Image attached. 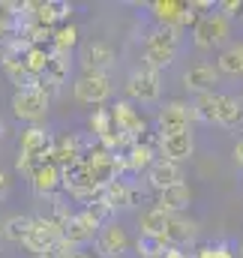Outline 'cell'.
<instances>
[{
	"label": "cell",
	"instance_id": "obj_17",
	"mask_svg": "<svg viewBox=\"0 0 243 258\" xmlns=\"http://www.w3.org/2000/svg\"><path fill=\"white\" fill-rule=\"evenodd\" d=\"M192 150H195V141H192V132H189V129H186V132H177V135L159 138V153H162V159H168V162H177V165H180L183 159L192 156Z\"/></svg>",
	"mask_w": 243,
	"mask_h": 258
},
{
	"label": "cell",
	"instance_id": "obj_35",
	"mask_svg": "<svg viewBox=\"0 0 243 258\" xmlns=\"http://www.w3.org/2000/svg\"><path fill=\"white\" fill-rule=\"evenodd\" d=\"M231 156H234V162H237V165H243V138L234 144V153H231Z\"/></svg>",
	"mask_w": 243,
	"mask_h": 258
},
{
	"label": "cell",
	"instance_id": "obj_22",
	"mask_svg": "<svg viewBox=\"0 0 243 258\" xmlns=\"http://www.w3.org/2000/svg\"><path fill=\"white\" fill-rule=\"evenodd\" d=\"M219 99H222V93H216V90H210V93H198L195 102L189 105V108H192V117L201 120V123H216Z\"/></svg>",
	"mask_w": 243,
	"mask_h": 258
},
{
	"label": "cell",
	"instance_id": "obj_16",
	"mask_svg": "<svg viewBox=\"0 0 243 258\" xmlns=\"http://www.w3.org/2000/svg\"><path fill=\"white\" fill-rule=\"evenodd\" d=\"M219 72H216V66L210 63H195L186 69V75H183V84H186V90H192V93H210V90H216V84H219Z\"/></svg>",
	"mask_w": 243,
	"mask_h": 258
},
{
	"label": "cell",
	"instance_id": "obj_6",
	"mask_svg": "<svg viewBox=\"0 0 243 258\" xmlns=\"http://www.w3.org/2000/svg\"><path fill=\"white\" fill-rule=\"evenodd\" d=\"M192 120H195V117H192L189 102H183V99H171V102H165V105L159 108V114H156L159 138H165V135H177V132H186Z\"/></svg>",
	"mask_w": 243,
	"mask_h": 258
},
{
	"label": "cell",
	"instance_id": "obj_34",
	"mask_svg": "<svg viewBox=\"0 0 243 258\" xmlns=\"http://www.w3.org/2000/svg\"><path fill=\"white\" fill-rule=\"evenodd\" d=\"M9 195V174L6 171H0V201Z\"/></svg>",
	"mask_w": 243,
	"mask_h": 258
},
{
	"label": "cell",
	"instance_id": "obj_29",
	"mask_svg": "<svg viewBox=\"0 0 243 258\" xmlns=\"http://www.w3.org/2000/svg\"><path fill=\"white\" fill-rule=\"evenodd\" d=\"M48 54H51V51H45L42 45H30V48L21 54V63H24V69H27L30 75L39 78V75L45 72V66H48Z\"/></svg>",
	"mask_w": 243,
	"mask_h": 258
},
{
	"label": "cell",
	"instance_id": "obj_14",
	"mask_svg": "<svg viewBox=\"0 0 243 258\" xmlns=\"http://www.w3.org/2000/svg\"><path fill=\"white\" fill-rule=\"evenodd\" d=\"M84 156V147H81V138L78 135H60V138H54V144H51V153H48V162L54 165V168H69V165H75L78 159Z\"/></svg>",
	"mask_w": 243,
	"mask_h": 258
},
{
	"label": "cell",
	"instance_id": "obj_21",
	"mask_svg": "<svg viewBox=\"0 0 243 258\" xmlns=\"http://www.w3.org/2000/svg\"><path fill=\"white\" fill-rule=\"evenodd\" d=\"M216 123L225 129H234L243 123V96H231V93H222L219 99V111H216Z\"/></svg>",
	"mask_w": 243,
	"mask_h": 258
},
{
	"label": "cell",
	"instance_id": "obj_19",
	"mask_svg": "<svg viewBox=\"0 0 243 258\" xmlns=\"http://www.w3.org/2000/svg\"><path fill=\"white\" fill-rule=\"evenodd\" d=\"M189 204H192V189H189L186 183L168 186V189H162L159 198H156V207H159L162 213H174V216H180Z\"/></svg>",
	"mask_w": 243,
	"mask_h": 258
},
{
	"label": "cell",
	"instance_id": "obj_5",
	"mask_svg": "<svg viewBox=\"0 0 243 258\" xmlns=\"http://www.w3.org/2000/svg\"><path fill=\"white\" fill-rule=\"evenodd\" d=\"M72 93L81 105H102L111 96V78L96 72H81L72 84Z\"/></svg>",
	"mask_w": 243,
	"mask_h": 258
},
{
	"label": "cell",
	"instance_id": "obj_28",
	"mask_svg": "<svg viewBox=\"0 0 243 258\" xmlns=\"http://www.w3.org/2000/svg\"><path fill=\"white\" fill-rule=\"evenodd\" d=\"M165 219H168V213H162L159 207H150V210H144V213H141V219H138V225H141V234H153V237H159V240H162Z\"/></svg>",
	"mask_w": 243,
	"mask_h": 258
},
{
	"label": "cell",
	"instance_id": "obj_20",
	"mask_svg": "<svg viewBox=\"0 0 243 258\" xmlns=\"http://www.w3.org/2000/svg\"><path fill=\"white\" fill-rule=\"evenodd\" d=\"M30 186H33V192L39 195V198L57 195V189H60V168H54L51 162L39 165V168L30 174Z\"/></svg>",
	"mask_w": 243,
	"mask_h": 258
},
{
	"label": "cell",
	"instance_id": "obj_23",
	"mask_svg": "<svg viewBox=\"0 0 243 258\" xmlns=\"http://www.w3.org/2000/svg\"><path fill=\"white\" fill-rule=\"evenodd\" d=\"M186 9H189V3H183V0H156V3H153L156 21H159V24H171V27H180Z\"/></svg>",
	"mask_w": 243,
	"mask_h": 258
},
{
	"label": "cell",
	"instance_id": "obj_8",
	"mask_svg": "<svg viewBox=\"0 0 243 258\" xmlns=\"http://www.w3.org/2000/svg\"><path fill=\"white\" fill-rule=\"evenodd\" d=\"M117 54L108 42L102 39H87L81 45V69L84 72H96V75H108V69L114 66Z\"/></svg>",
	"mask_w": 243,
	"mask_h": 258
},
{
	"label": "cell",
	"instance_id": "obj_3",
	"mask_svg": "<svg viewBox=\"0 0 243 258\" xmlns=\"http://www.w3.org/2000/svg\"><path fill=\"white\" fill-rule=\"evenodd\" d=\"M231 36V24L222 15H198V21L192 24V42L201 51L210 48H222Z\"/></svg>",
	"mask_w": 243,
	"mask_h": 258
},
{
	"label": "cell",
	"instance_id": "obj_15",
	"mask_svg": "<svg viewBox=\"0 0 243 258\" xmlns=\"http://www.w3.org/2000/svg\"><path fill=\"white\" fill-rule=\"evenodd\" d=\"M147 183L156 192H162L168 186H177V183H183V168L177 162H168V159H153V165L147 168Z\"/></svg>",
	"mask_w": 243,
	"mask_h": 258
},
{
	"label": "cell",
	"instance_id": "obj_33",
	"mask_svg": "<svg viewBox=\"0 0 243 258\" xmlns=\"http://www.w3.org/2000/svg\"><path fill=\"white\" fill-rule=\"evenodd\" d=\"M213 255L216 258H234V252H231L228 243H213Z\"/></svg>",
	"mask_w": 243,
	"mask_h": 258
},
{
	"label": "cell",
	"instance_id": "obj_31",
	"mask_svg": "<svg viewBox=\"0 0 243 258\" xmlns=\"http://www.w3.org/2000/svg\"><path fill=\"white\" fill-rule=\"evenodd\" d=\"M90 129H93V135H96V141L99 138H105L114 123H111V114H108V108H93V114H90Z\"/></svg>",
	"mask_w": 243,
	"mask_h": 258
},
{
	"label": "cell",
	"instance_id": "obj_4",
	"mask_svg": "<svg viewBox=\"0 0 243 258\" xmlns=\"http://www.w3.org/2000/svg\"><path fill=\"white\" fill-rule=\"evenodd\" d=\"M126 93H129V99H135V102H141V105L156 102L159 93H162L159 72H153V69H147V66L132 69L129 78H126Z\"/></svg>",
	"mask_w": 243,
	"mask_h": 258
},
{
	"label": "cell",
	"instance_id": "obj_7",
	"mask_svg": "<svg viewBox=\"0 0 243 258\" xmlns=\"http://www.w3.org/2000/svg\"><path fill=\"white\" fill-rule=\"evenodd\" d=\"M48 99L36 90V87H30V90H15V96H12V114L18 117V120H24V123H39L45 114H48Z\"/></svg>",
	"mask_w": 243,
	"mask_h": 258
},
{
	"label": "cell",
	"instance_id": "obj_10",
	"mask_svg": "<svg viewBox=\"0 0 243 258\" xmlns=\"http://www.w3.org/2000/svg\"><path fill=\"white\" fill-rule=\"evenodd\" d=\"M108 114H111V123L114 129L126 135L129 141H141L144 135H147V123H144V117L129 105V102H117L114 108H108Z\"/></svg>",
	"mask_w": 243,
	"mask_h": 258
},
{
	"label": "cell",
	"instance_id": "obj_25",
	"mask_svg": "<svg viewBox=\"0 0 243 258\" xmlns=\"http://www.w3.org/2000/svg\"><path fill=\"white\" fill-rule=\"evenodd\" d=\"M30 219L33 216H24V213H12L3 225H0V237H6L9 243H24V237H27V228H30Z\"/></svg>",
	"mask_w": 243,
	"mask_h": 258
},
{
	"label": "cell",
	"instance_id": "obj_9",
	"mask_svg": "<svg viewBox=\"0 0 243 258\" xmlns=\"http://www.w3.org/2000/svg\"><path fill=\"white\" fill-rule=\"evenodd\" d=\"M57 240H60V228H54L45 216H36V219H30V228H27V237L21 246L33 255H45Z\"/></svg>",
	"mask_w": 243,
	"mask_h": 258
},
{
	"label": "cell",
	"instance_id": "obj_13",
	"mask_svg": "<svg viewBox=\"0 0 243 258\" xmlns=\"http://www.w3.org/2000/svg\"><path fill=\"white\" fill-rule=\"evenodd\" d=\"M198 237V225L192 222V219H186V216H174V213H168V219H165V228H162V240H165V246H177L183 249L186 243H192Z\"/></svg>",
	"mask_w": 243,
	"mask_h": 258
},
{
	"label": "cell",
	"instance_id": "obj_1",
	"mask_svg": "<svg viewBox=\"0 0 243 258\" xmlns=\"http://www.w3.org/2000/svg\"><path fill=\"white\" fill-rule=\"evenodd\" d=\"M183 42V30L180 27H171V24H156L147 36H144V66L159 72L165 66H171L177 60V51H180Z\"/></svg>",
	"mask_w": 243,
	"mask_h": 258
},
{
	"label": "cell",
	"instance_id": "obj_24",
	"mask_svg": "<svg viewBox=\"0 0 243 258\" xmlns=\"http://www.w3.org/2000/svg\"><path fill=\"white\" fill-rule=\"evenodd\" d=\"M216 72L219 75H240L243 72V42L225 45L219 60H216Z\"/></svg>",
	"mask_w": 243,
	"mask_h": 258
},
{
	"label": "cell",
	"instance_id": "obj_36",
	"mask_svg": "<svg viewBox=\"0 0 243 258\" xmlns=\"http://www.w3.org/2000/svg\"><path fill=\"white\" fill-rule=\"evenodd\" d=\"M69 258H90V255H87V252H72Z\"/></svg>",
	"mask_w": 243,
	"mask_h": 258
},
{
	"label": "cell",
	"instance_id": "obj_37",
	"mask_svg": "<svg viewBox=\"0 0 243 258\" xmlns=\"http://www.w3.org/2000/svg\"><path fill=\"white\" fill-rule=\"evenodd\" d=\"M240 258H243V240H240Z\"/></svg>",
	"mask_w": 243,
	"mask_h": 258
},
{
	"label": "cell",
	"instance_id": "obj_11",
	"mask_svg": "<svg viewBox=\"0 0 243 258\" xmlns=\"http://www.w3.org/2000/svg\"><path fill=\"white\" fill-rule=\"evenodd\" d=\"M96 252L99 258H123V252L129 249V234L126 228H120L117 222H108L96 231Z\"/></svg>",
	"mask_w": 243,
	"mask_h": 258
},
{
	"label": "cell",
	"instance_id": "obj_18",
	"mask_svg": "<svg viewBox=\"0 0 243 258\" xmlns=\"http://www.w3.org/2000/svg\"><path fill=\"white\" fill-rule=\"evenodd\" d=\"M99 198H102V201L117 213L120 207H132V204L138 201V189H135L132 183H126L123 177H117V180H111L108 186H102V189H99Z\"/></svg>",
	"mask_w": 243,
	"mask_h": 258
},
{
	"label": "cell",
	"instance_id": "obj_12",
	"mask_svg": "<svg viewBox=\"0 0 243 258\" xmlns=\"http://www.w3.org/2000/svg\"><path fill=\"white\" fill-rule=\"evenodd\" d=\"M96 231H99V225L81 210V213H72L69 216V222L63 225V231H60V240H66L69 246H84V243H93L96 240Z\"/></svg>",
	"mask_w": 243,
	"mask_h": 258
},
{
	"label": "cell",
	"instance_id": "obj_32",
	"mask_svg": "<svg viewBox=\"0 0 243 258\" xmlns=\"http://www.w3.org/2000/svg\"><path fill=\"white\" fill-rule=\"evenodd\" d=\"M216 15H222L225 21L228 18H237V15H243V0H222V3H216Z\"/></svg>",
	"mask_w": 243,
	"mask_h": 258
},
{
	"label": "cell",
	"instance_id": "obj_30",
	"mask_svg": "<svg viewBox=\"0 0 243 258\" xmlns=\"http://www.w3.org/2000/svg\"><path fill=\"white\" fill-rule=\"evenodd\" d=\"M135 249H138V258H162L168 246H165V240H159L153 234H141L138 243H135Z\"/></svg>",
	"mask_w": 243,
	"mask_h": 258
},
{
	"label": "cell",
	"instance_id": "obj_26",
	"mask_svg": "<svg viewBox=\"0 0 243 258\" xmlns=\"http://www.w3.org/2000/svg\"><path fill=\"white\" fill-rule=\"evenodd\" d=\"M3 72H6V78L18 87V90H30V87H36V75H30L24 63H21V57L18 60H3Z\"/></svg>",
	"mask_w": 243,
	"mask_h": 258
},
{
	"label": "cell",
	"instance_id": "obj_2",
	"mask_svg": "<svg viewBox=\"0 0 243 258\" xmlns=\"http://www.w3.org/2000/svg\"><path fill=\"white\" fill-rule=\"evenodd\" d=\"M51 144L54 138L39 126H30L24 135H21V144H18V159H15V168L21 174H33L39 165L48 162V153H51Z\"/></svg>",
	"mask_w": 243,
	"mask_h": 258
},
{
	"label": "cell",
	"instance_id": "obj_38",
	"mask_svg": "<svg viewBox=\"0 0 243 258\" xmlns=\"http://www.w3.org/2000/svg\"><path fill=\"white\" fill-rule=\"evenodd\" d=\"M240 18H243V15H240Z\"/></svg>",
	"mask_w": 243,
	"mask_h": 258
},
{
	"label": "cell",
	"instance_id": "obj_27",
	"mask_svg": "<svg viewBox=\"0 0 243 258\" xmlns=\"http://www.w3.org/2000/svg\"><path fill=\"white\" fill-rule=\"evenodd\" d=\"M75 42H78V27H75V24H60V27H54V33H51V48H54L57 54H69V51L75 48Z\"/></svg>",
	"mask_w": 243,
	"mask_h": 258
}]
</instances>
